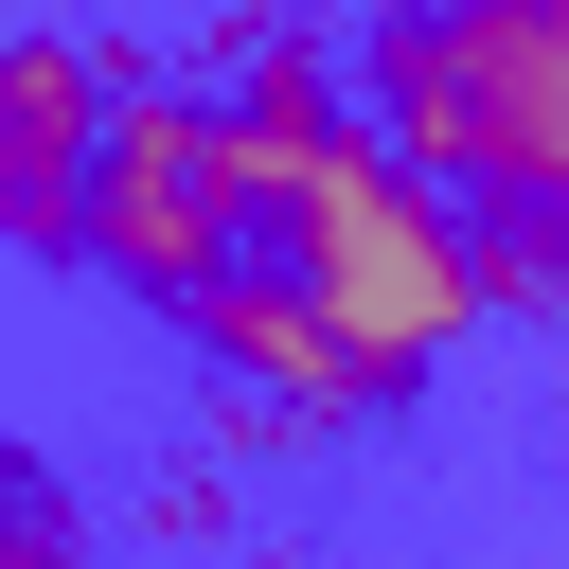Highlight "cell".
Returning a JSON list of instances; mask_svg holds the SVG:
<instances>
[{"instance_id":"obj_4","label":"cell","mask_w":569,"mask_h":569,"mask_svg":"<svg viewBox=\"0 0 569 569\" xmlns=\"http://www.w3.org/2000/svg\"><path fill=\"white\" fill-rule=\"evenodd\" d=\"M89 142H107V71L71 36L0 53V249H89Z\"/></svg>"},{"instance_id":"obj_2","label":"cell","mask_w":569,"mask_h":569,"mask_svg":"<svg viewBox=\"0 0 569 569\" xmlns=\"http://www.w3.org/2000/svg\"><path fill=\"white\" fill-rule=\"evenodd\" d=\"M249 249V196H231V107L178 89V71H107V142H89V249L107 284L142 302H196L213 267Z\"/></svg>"},{"instance_id":"obj_1","label":"cell","mask_w":569,"mask_h":569,"mask_svg":"<svg viewBox=\"0 0 569 569\" xmlns=\"http://www.w3.org/2000/svg\"><path fill=\"white\" fill-rule=\"evenodd\" d=\"M356 107L462 213H569V0H391L356 36Z\"/></svg>"},{"instance_id":"obj_3","label":"cell","mask_w":569,"mask_h":569,"mask_svg":"<svg viewBox=\"0 0 569 569\" xmlns=\"http://www.w3.org/2000/svg\"><path fill=\"white\" fill-rule=\"evenodd\" d=\"M178 320H196V338L231 356V391H249L267 427H356V409H373L356 338H338V320H320V302L284 284V249H267V231H249V249H231V267H213V284H196Z\"/></svg>"}]
</instances>
